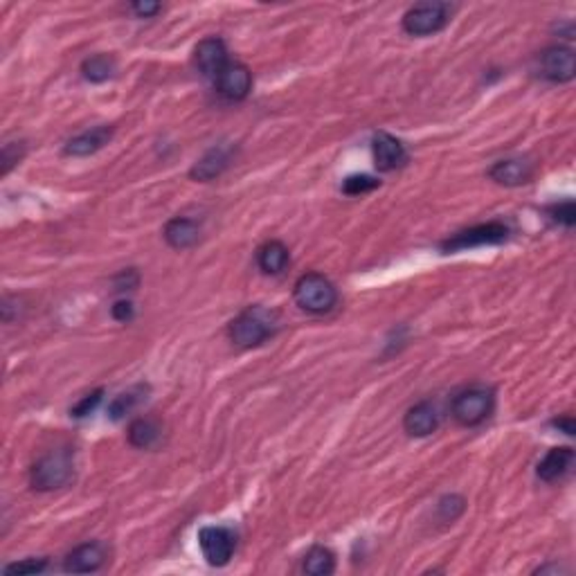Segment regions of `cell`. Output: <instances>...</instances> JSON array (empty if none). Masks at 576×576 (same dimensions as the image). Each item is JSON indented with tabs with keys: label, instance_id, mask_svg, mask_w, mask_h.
<instances>
[{
	"label": "cell",
	"instance_id": "603a6c76",
	"mask_svg": "<svg viewBox=\"0 0 576 576\" xmlns=\"http://www.w3.org/2000/svg\"><path fill=\"white\" fill-rule=\"evenodd\" d=\"M144 394H147V385H135L130 387L129 392H122V394L115 396V399L111 400V405H108V417H111L112 421H120L124 414H130L140 403H142Z\"/></svg>",
	"mask_w": 576,
	"mask_h": 576
},
{
	"label": "cell",
	"instance_id": "5b68a950",
	"mask_svg": "<svg viewBox=\"0 0 576 576\" xmlns=\"http://www.w3.org/2000/svg\"><path fill=\"white\" fill-rule=\"evenodd\" d=\"M508 238V228L498 220H490V223L472 225V228L462 230V232L453 234L450 238H446L441 243V250L444 252H459V250H471V248H482V246H498Z\"/></svg>",
	"mask_w": 576,
	"mask_h": 576
},
{
	"label": "cell",
	"instance_id": "9c48e42d",
	"mask_svg": "<svg viewBox=\"0 0 576 576\" xmlns=\"http://www.w3.org/2000/svg\"><path fill=\"white\" fill-rule=\"evenodd\" d=\"M194 58H196V66L201 70V75L205 79L216 81V76L223 72V68L228 66V48H225L223 39L219 36H207L194 50Z\"/></svg>",
	"mask_w": 576,
	"mask_h": 576
},
{
	"label": "cell",
	"instance_id": "9a60e30c",
	"mask_svg": "<svg viewBox=\"0 0 576 576\" xmlns=\"http://www.w3.org/2000/svg\"><path fill=\"white\" fill-rule=\"evenodd\" d=\"M531 176H534V166L522 158L500 160L489 169V178L498 184H504V187H520V184L529 183Z\"/></svg>",
	"mask_w": 576,
	"mask_h": 576
},
{
	"label": "cell",
	"instance_id": "f546056e",
	"mask_svg": "<svg viewBox=\"0 0 576 576\" xmlns=\"http://www.w3.org/2000/svg\"><path fill=\"white\" fill-rule=\"evenodd\" d=\"M130 9H133L135 16H140V18H151V16H156L158 12H160L162 4L148 3V0H140V3L130 4Z\"/></svg>",
	"mask_w": 576,
	"mask_h": 576
},
{
	"label": "cell",
	"instance_id": "2e32d148",
	"mask_svg": "<svg viewBox=\"0 0 576 576\" xmlns=\"http://www.w3.org/2000/svg\"><path fill=\"white\" fill-rule=\"evenodd\" d=\"M111 138H112L111 126H97V129L84 130V133L68 140L66 147H63V153L72 158L93 156V153H97L99 148L106 147V144L111 142Z\"/></svg>",
	"mask_w": 576,
	"mask_h": 576
},
{
	"label": "cell",
	"instance_id": "4316f807",
	"mask_svg": "<svg viewBox=\"0 0 576 576\" xmlns=\"http://www.w3.org/2000/svg\"><path fill=\"white\" fill-rule=\"evenodd\" d=\"M549 219L556 220L558 225H565V228H572L576 219L574 212V201H562V202H554L552 207H547Z\"/></svg>",
	"mask_w": 576,
	"mask_h": 576
},
{
	"label": "cell",
	"instance_id": "5bb4252c",
	"mask_svg": "<svg viewBox=\"0 0 576 576\" xmlns=\"http://www.w3.org/2000/svg\"><path fill=\"white\" fill-rule=\"evenodd\" d=\"M403 428L410 436H430L439 428V412L430 400H421L405 412Z\"/></svg>",
	"mask_w": 576,
	"mask_h": 576
},
{
	"label": "cell",
	"instance_id": "ba28073f",
	"mask_svg": "<svg viewBox=\"0 0 576 576\" xmlns=\"http://www.w3.org/2000/svg\"><path fill=\"white\" fill-rule=\"evenodd\" d=\"M538 63L540 75L552 84H567L576 75L574 50L567 48V45H552V48L543 50Z\"/></svg>",
	"mask_w": 576,
	"mask_h": 576
},
{
	"label": "cell",
	"instance_id": "cb8c5ba5",
	"mask_svg": "<svg viewBox=\"0 0 576 576\" xmlns=\"http://www.w3.org/2000/svg\"><path fill=\"white\" fill-rule=\"evenodd\" d=\"M378 184H381V180L372 178V176L356 174V176H349V178H345V183H342V192H345L346 196H360V194L374 192Z\"/></svg>",
	"mask_w": 576,
	"mask_h": 576
},
{
	"label": "cell",
	"instance_id": "ac0fdd59",
	"mask_svg": "<svg viewBox=\"0 0 576 576\" xmlns=\"http://www.w3.org/2000/svg\"><path fill=\"white\" fill-rule=\"evenodd\" d=\"M165 241L169 243L174 250H187V248L196 246L198 237H201V228L194 219H184V216H176L165 225Z\"/></svg>",
	"mask_w": 576,
	"mask_h": 576
},
{
	"label": "cell",
	"instance_id": "3957f363",
	"mask_svg": "<svg viewBox=\"0 0 576 576\" xmlns=\"http://www.w3.org/2000/svg\"><path fill=\"white\" fill-rule=\"evenodd\" d=\"M495 408V394L489 387H468V390L459 392L450 405V414L454 421L464 428H475L484 423L486 418L493 414Z\"/></svg>",
	"mask_w": 576,
	"mask_h": 576
},
{
	"label": "cell",
	"instance_id": "f1b7e54d",
	"mask_svg": "<svg viewBox=\"0 0 576 576\" xmlns=\"http://www.w3.org/2000/svg\"><path fill=\"white\" fill-rule=\"evenodd\" d=\"M111 313H112V318L117 320V322H130L135 315V309L129 300H117L115 304H112Z\"/></svg>",
	"mask_w": 576,
	"mask_h": 576
},
{
	"label": "cell",
	"instance_id": "52a82bcc",
	"mask_svg": "<svg viewBox=\"0 0 576 576\" xmlns=\"http://www.w3.org/2000/svg\"><path fill=\"white\" fill-rule=\"evenodd\" d=\"M198 544H201L202 558L212 567H223L232 561L237 549V536L228 526H202L198 531Z\"/></svg>",
	"mask_w": 576,
	"mask_h": 576
},
{
	"label": "cell",
	"instance_id": "7a4b0ae2",
	"mask_svg": "<svg viewBox=\"0 0 576 576\" xmlns=\"http://www.w3.org/2000/svg\"><path fill=\"white\" fill-rule=\"evenodd\" d=\"M292 297L302 310L310 315H324L338 304V291L328 277L320 273H306L292 286Z\"/></svg>",
	"mask_w": 576,
	"mask_h": 576
},
{
	"label": "cell",
	"instance_id": "277c9868",
	"mask_svg": "<svg viewBox=\"0 0 576 576\" xmlns=\"http://www.w3.org/2000/svg\"><path fill=\"white\" fill-rule=\"evenodd\" d=\"M72 454L68 450H54L45 454L32 466L30 482L36 490H57L63 489L72 480Z\"/></svg>",
	"mask_w": 576,
	"mask_h": 576
},
{
	"label": "cell",
	"instance_id": "8992f818",
	"mask_svg": "<svg viewBox=\"0 0 576 576\" xmlns=\"http://www.w3.org/2000/svg\"><path fill=\"white\" fill-rule=\"evenodd\" d=\"M450 7L446 3H418L403 16V30L412 36H430L446 27Z\"/></svg>",
	"mask_w": 576,
	"mask_h": 576
},
{
	"label": "cell",
	"instance_id": "ffe728a7",
	"mask_svg": "<svg viewBox=\"0 0 576 576\" xmlns=\"http://www.w3.org/2000/svg\"><path fill=\"white\" fill-rule=\"evenodd\" d=\"M160 441V423L151 417H142L135 418L129 426V444L133 448L147 450L153 448V446Z\"/></svg>",
	"mask_w": 576,
	"mask_h": 576
},
{
	"label": "cell",
	"instance_id": "7402d4cb",
	"mask_svg": "<svg viewBox=\"0 0 576 576\" xmlns=\"http://www.w3.org/2000/svg\"><path fill=\"white\" fill-rule=\"evenodd\" d=\"M302 570L310 576H328L336 572V556H333L331 549L324 547V544H315V547H310L309 552H306Z\"/></svg>",
	"mask_w": 576,
	"mask_h": 576
},
{
	"label": "cell",
	"instance_id": "4dcf8cb0",
	"mask_svg": "<svg viewBox=\"0 0 576 576\" xmlns=\"http://www.w3.org/2000/svg\"><path fill=\"white\" fill-rule=\"evenodd\" d=\"M552 426L554 428H558V430L561 432H565V435H574V430H576V426H574V418L570 417V414H565V417H556V418H552Z\"/></svg>",
	"mask_w": 576,
	"mask_h": 576
},
{
	"label": "cell",
	"instance_id": "e0dca14e",
	"mask_svg": "<svg viewBox=\"0 0 576 576\" xmlns=\"http://www.w3.org/2000/svg\"><path fill=\"white\" fill-rule=\"evenodd\" d=\"M572 466H574V450L562 446V448H552L540 459L536 475H538V480L554 484V482L562 480L572 471Z\"/></svg>",
	"mask_w": 576,
	"mask_h": 576
},
{
	"label": "cell",
	"instance_id": "484cf974",
	"mask_svg": "<svg viewBox=\"0 0 576 576\" xmlns=\"http://www.w3.org/2000/svg\"><path fill=\"white\" fill-rule=\"evenodd\" d=\"M439 518L444 522H454L464 511V498L462 495H446V498L439 500Z\"/></svg>",
	"mask_w": 576,
	"mask_h": 576
},
{
	"label": "cell",
	"instance_id": "6da1fadb",
	"mask_svg": "<svg viewBox=\"0 0 576 576\" xmlns=\"http://www.w3.org/2000/svg\"><path fill=\"white\" fill-rule=\"evenodd\" d=\"M277 313L266 306H248L246 310L237 315L230 322V340L241 349H252V346L264 345L268 338L274 336L277 331Z\"/></svg>",
	"mask_w": 576,
	"mask_h": 576
},
{
	"label": "cell",
	"instance_id": "44dd1931",
	"mask_svg": "<svg viewBox=\"0 0 576 576\" xmlns=\"http://www.w3.org/2000/svg\"><path fill=\"white\" fill-rule=\"evenodd\" d=\"M117 70V61L112 54H93V57L84 58L81 63V75L90 84H104L111 79Z\"/></svg>",
	"mask_w": 576,
	"mask_h": 576
},
{
	"label": "cell",
	"instance_id": "83f0119b",
	"mask_svg": "<svg viewBox=\"0 0 576 576\" xmlns=\"http://www.w3.org/2000/svg\"><path fill=\"white\" fill-rule=\"evenodd\" d=\"M102 396H104V390H94L93 394L84 396V399H81L79 403H76L75 408L70 410V414H72V417H75V418L88 417V414L93 412V410L99 405V400H102Z\"/></svg>",
	"mask_w": 576,
	"mask_h": 576
},
{
	"label": "cell",
	"instance_id": "30bf717a",
	"mask_svg": "<svg viewBox=\"0 0 576 576\" xmlns=\"http://www.w3.org/2000/svg\"><path fill=\"white\" fill-rule=\"evenodd\" d=\"M214 86L216 90H219V94H223L225 99H230V102H241V99H246L248 94H250L252 88L250 68L243 66V63L238 61H230L228 66L223 68V72L216 76Z\"/></svg>",
	"mask_w": 576,
	"mask_h": 576
},
{
	"label": "cell",
	"instance_id": "8fae6325",
	"mask_svg": "<svg viewBox=\"0 0 576 576\" xmlns=\"http://www.w3.org/2000/svg\"><path fill=\"white\" fill-rule=\"evenodd\" d=\"M372 153H374V165L378 171H394L408 162V148L400 140H396L394 135L381 133L374 135L372 140Z\"/></svg>",
	"mask_w": 576,
	"mask_h": 576
},
{
	"label": "cell",
	"instance_id": "7c38bea8",
	"mask_svg": "<svg viewBox=\"0 0 576 576\" xmlns=\"http://www.w3.org/2000/svg\"><path fill=\"white\" fill-rule=\"evenodd\" d=\"M232 144H216V147H212L201 160H196V165L192 166L189 176H192L194 180H198V183H210V180L219 178V176L228 169L230 162H232Z\"/></svg>",
	"mask_w": 576,
	"mask_h": 576
},
{
	"label": "cell",
	"instance_id": "d6986e66",
	"mask_svg": "<svg viewBox=\"0 0 576 576\" xmlns=\"http://www.w3.org/2000/svg\"><path fill=\"white\" fill-rule=\"evenodd\" d=\"M291 255H288V248L282 241L273 238V241H266L264 246L256 250V266L264 274H282L286 270Z\"/></svg>",
	"mask_w": 576,
	"mask_h": 576
},
{
	"label": "cell",
	"instance_id": "4fadbf2b",
	"mask_svg": "<svg viewBox=\"0 0 576 576\" xmlns=\"http://www.w3.org/2000/svg\"><path fill=\"white\" fill-rule=\"evenodd\" d=\"M104 562H106V549L102 543L93 540V543H84L72 549L63 561V570L72 572V574H90V572L102 570Z\"/></svg>",
	"mask_w": 576,
	"mask_h": 576
},
{
	"label": "cell",
	"instance_id": "d4e9b609",
	"mask_svg": "<svg viewBox=\"0 0 576 576\" xmlns=\"http://www.w3.org/2000/svg\"><path fill=\"white\" fill-rule=\"evenodd\" d=\"M48 570V561L45 558H22V561H16V562H9V565H4L3 574L4 576H22V574H40V572Z\"/></svg>",
	"mask_w": 576,
	"mask_h": 576
}]
</instances>
